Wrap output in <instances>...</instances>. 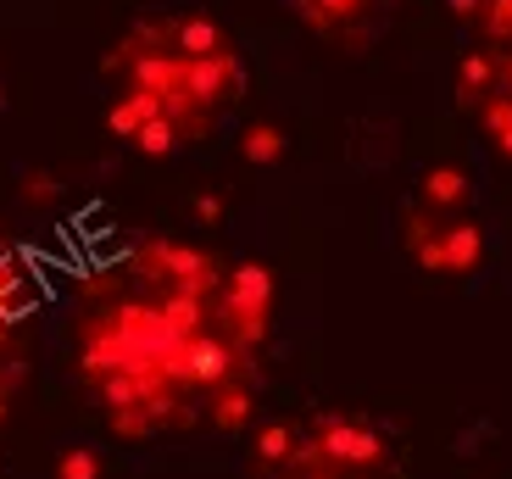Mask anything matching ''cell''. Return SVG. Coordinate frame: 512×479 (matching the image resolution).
Listing matches in <instances>:
<instances>
[{"mask_svg": "<svg viewBox=\"0 0 512 479\" xmlns=\"http://www.w3.org/2000/svg\"><path fill=\"white\" fill-rule=\"evenodd\" d=\"M496 145H501V151H507V156H512V134H501V140H496Z\"/></svg>", "mask_w": 512, "mask_h": 479, "instance_id": "7402d4cb", "label": "cell"}, {"mask_svg": "<svg viewBox=\"0 0 512 479\" xmlns=\"http://www.w3.org/2000/svg\"><path fill=\"white\" fill-rule=\"evenodd\" d=\"M173 39H179V51H184V62H206V56H218L223 51V28L212 23V17H179L173 23Z\"/></svg>", "mask_w": 512, "mask_h": 479, "instance_id": "52a82bcc", "label": "cell"}, {"mask_svg": "<svg viewBox=\"0 0 512 479\" xmlns=\"http://www.w3.org/2000/svg\"><path fill=\"white\" fill-rule=\"evenodd\" d=\"M240 151H245V162H256V168H273L284 156V134L273 129V123H251V129L240 134Z\"/></svg>", "mask_w": 512, "mask_h": 479, "instance_id": "9c48e42d", "label": "cell"}, {"mask_svg": "<svg viewBox=\"0 0 512 479\" xmlns=\"http://www.w3.org/2000/svg\"><path fill=\"white\" fill-rule=\"evenodd\" d=\"M212 418H218L223 429H240L245 418H251V396H245V390H218V402H212Z\"/></svg>", "mask_w": 512, "mask_h": 479, "instance_id": "4fadbf2b", "label": "cell"}, {"mask_svg": "<svg viewBox=\"0 0 512 479\" xmlns=\"http://www.w3.org/2000/svg\"><path fill=\"white\" fill-rule=\"evenodd\" d=\"M167 374L195 379V385H223V379H229V346L201 340V335H184V340L167 346Z\"/></svg>", "mask_w": 512, "mask_h": 479, "instance_id": "7a4b0ae2", "label": "cell"}, {"mask_svg": "<svg viewBox=\"0 0 512 479\" xmlns=\"http://www.w3.org/2000/svg\"><path fill=\"white\" fill-rule=\"evenodd\" d=\"M479 23L490 39H512V0H479Z\"/></svg>", "mask_w": 512, "mask_h": 479, "instance_id": "5bb4252c", "label": "cell"}, {"mask_svg": "<svg viewBox=\"0 0 512 479\" xmlns=\"http://www.w3.org/2000/svg\"><path fill=\"white\" fill-rule=\"evenodd\" d=\"M195 218H201V223H218V218H223V195H201V201H195Z\"/></svg>", "mask_w": 512, "mask_h": 479, "instance_id": "ffe728a7", "label": "cell"}, {"mask_svg": "<svg viewBox=\"0 0 512 479\" xmlns=\"http://www.w3.org/2000/svg\"><path fill=\"white\" fill-rule=\"evenodd\" d=\"M23 195H28V201H51V195H56V179H51V173H28V179H23Z\"/></svg>", "mask_w": 512, "mask_h": 479, "instance_id": "ac0fdd59", "label": "cell"}, {"mask_svg": "<svg viewBox=\"0 0 512 479\" xmlns=\"http://www.w3.org/2000/svg\"><path fill=\"white\" fill-rule=\"evenodd\" d=\"M479 117H485V129L496 134V140H501V134H512V95H490Z\"/></svg>", "mask_w": 512, "mask_h": 479, "instance_id": "9a60e30c", "label": "cell"}, {"mask_svg": "<svg viewBox=\"0 0 512 479\" xmlns=\"http://www.w3.org/2000/svg\"><path fill=\"white\" fill-rule=\"evenodd\" d=\"M151 117H162V95H145V90H134V95H123V101L112 106V134H123V140H134L140 134V123H151Z\"/></svg>", "mask_w": 512, "mask_h": 479, "instance_id": "ba28073f", "label": "cell"}, {"mask_svg": "<svg viewBox=\"0 0 512 479\" xmlns=\"http://www.w3.org/2000/svg\"><path fill=\"white\" fill-rule=\"evenodd\" d=\"M223 307H229V318L240 324V335L256 340L262 335V318H268V307H273V273L262 268V262H240V268L229 273Z\"/></svg>", "mask_w": 512, "mask_h": 479, "instance_id": "6da1fadb", "label": "cell"}, {"mask_svg": "<svg viewBox=\"0 0 512 479\" xmlns=\"http://www.w3.org/2000/svg\"><path fill=\"white\" fill-rule=\"evenodd\" d=\"M318 446L334 457V463H357V468H368V463H379V457H384V441L373 435V429L340 424V418H329V424H323V441Z\"/></svg>", "mask_w": 512, "mask_h": 479, "instance_id": "277c9868", "label": "cell"}, {"mask_svg": "<svg viewBox=\"0 0 512 479\" xmlns=\"http://www.w3.org/2000/svg\"><path fill=\"white\" fill-rule=\"evenodd\" d=\"M451 17H479V0H446Z\"/></svg>", "mask_w": 512, "mask_h": 479, "instance_id": "44dd1931", "label": "cell"}, {"mask_svg": "<svg viewBox=\"0 0 512 479\" xmlns=\"http://www.w3.org/2000/svg\"><path fill=\"white\" fill-rule=\"evenodd\" d=\"M62 479H101V457L95 452H67L62 457Z\"/></svg>", "mask_w": 512, "mask_h": 479, "instance_id": "e0dca14e", "label": "cell"}, {"mask_svg": "<svg viewBox=\"0 0 512 479\" xmlns=\"http://www.w3.org/2000/svg\"><path fill=\"white\" fill-rule=\"evenodd\" d=\"M479 251H485V240H479L474 223H451L440 240H418V262L435 273H468L479 262Z\"/></svg>", "mask_w": 512, "mask_h": 479, "instance_id": "3957f363", "label": "cell"}, {"mask_svg": "<svg viewBox=\"0 0 512 479\" xmlns=\"http://www.w3.org/2000/svg\"><path fill=\"white\" fill-rule=\"evenodd\" d=\"M507 84H512V62H507Z\"/></svg>", "mask_w": 512, "mask_h": 479, "instance_id": "603a6c76", "label": "cell"}, {"mask_svg": "<svg viewBox=\"0 0 512 479\" xmlns=\"http://www.w3.org/2000/svg\"><path fill=\"white\" fill-rule=\"evenodd\" d=\"M134 151L140 156H167L173 151V117H151V123H140V134H134Z\"/></svg>", "mask_w": 512, "mask_h": 479, "instance_id": "7c38bea8", "label": "cell"}, {"mask_svg": "<svg viewBox=\"0 0 512 479\" xmlns=\"http://www.w3.org/2000/svg\"><path fill=\"white\" fill-rule=\"evenodd\" d=\"M256 452L268 457V463H284V457H290V429H284V424L262 429V435H256Z\"/></svg>", "mask_w": 512, "mask_h": 479, "instance_id": "2e32d148", "label": "cell"}, {"mask_svg": "<svg viewBox=\"0 0 512 479\" xmlns=\"http://www.w3.org/2000/svg\"><path fill=\"white\" fill-rule=\"evenodd\" d=\"M318 12L329 17V23H334V17H357V12H362V0H318Z\"/></svg>", "mask_w": 512, "mask_h": 479, "instance_id": "d6986e66", "label": "cell"}, {"mask_svg": "<svg viewBox=\"0 0 512 479\" xmlns=\"http://www.w3.org/2000/svg\"><path fill=\"white\" fill-rule=\"evenodd\" d=\"M234 78H240V67H234L229 51L206 56V62H184V90H190L195 101H218V90H229Z\"/></svg>", "mask_w": 512, "mask_h": 479, "instance_id": "8992f818", "label": "cell"}, {"mask_svg": "<svg viewBox=\"0 0 512 479\" xmlns=\"http://www.w3.org/2000/svg\"><path fill=\"white\" fill-rule=\"evenodd\" d=\"M156 262L162 268H173V279H179V296H201V290H212V262L201 257V251L190 246H156Z\"/></svg>", "mask_w": 512, "mask_h": 479, "instance_id": "5b68a950", "label": "cell"}, {"mask_svg": "<svg viewBox=\"0 0 512 479\" xmlns=\"http://www.w3.org/2000/svg\"><path fill=\"white\" fill-rule=\"evenodd\" d=\"M490 84H496V62H490L485 51H474V56H468V62H462L457 95H462V101H479V95H485Z\"/></svg>", "mask_w": 512, "mask_h": 479, "instance_id": "8fae6325", "label": "cell"}, {"mask_svg": "<svg viewBox=\"0 0 512 479\" xmlns=\"http://www.w3.org/2000/svg\"><path fill=\"white\" fill-rule=\"evenodd\" d=\"M423 195H429V207H457L462 195H468V173L462 168H429L423 173Z\"/></svg>", "mask_w": 512, "mask_h": 479, "instance_id": "30bf717a", "label": "cell"}]
</instances>
